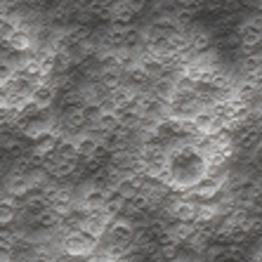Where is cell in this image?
Returning <instances> with one entry per match:
<instances>
[{"label":"cell","instance_id":"obj_1","mask_svg":"<svg viewBox=\"0 0 262 262\" xmlns=\"http://www.w3.org/2000/svg\"><path fill=\"white\" fill-rule=\"evenodd\" d=\"M97 246H99V241L95 236H90L88 232H71L61 241L64 255L76 257V260H90V255L97 253Z\"/></svg>","mask_w":262,"mask_h":262},{"label":"cell","instance_id":"obj_2","mask_svg":"<svg viewBox=\"0 0 262 262\" xmlns=\"http://www.w3.org/2000/svg\"><path fill=\"white\" fill-rule=\"evenodd\" d=\"M222 187H225V177L222 175H206L191 187V191H194V196L203 199V203H206V201H213L215 196L222 191Z\"/></svg>","mask_w":262,"mask_h":262},{"label":"cell","instance_id":"obj_3","mask_svg":"<svg viewBox=\"0 0 262 262\" xmlns=\"http://www.w3.org/2000/svg\"><path fill=\"white\" fill-rule=\"evenodd\" d=\"M29 102L31 104H36L40 111H48L52 104L57 102V92H55V88L50 85L48 80L45 83H40V85H36V90L31 92V97H29Z\"/></svg>","mask_w":262,"mask_h":262},{"label":"cell","instance_id":"obj_4","mask_svg":"<svg viewBox=\"0 0 262 262\" xmlns=\"http://www.w3.org/2000/svg\"><path fill=\"white\" fill-rule=\"evenodd\" d=\"M104 203H106V191L97 189V187H88L83 194V210L97 213V210H104Z\"/></svg>","mask_w":262,"mask_h":262},{"label":"cell","instance_id":"obj_5","mask_svg":"<svg viewBox=\"0 0 262 262\" xmlns=\"http://www.w3.org/2000/svg\"><path fill=\"white\" fill-rule=\"evenodd\" d=\"M121 128V121H118V114H114V111H102V116L97 118V123L92 125V130L99 135H114L116 130Z\"/></svg>","mask_w":262,"mask_h":262},{"label":"cell","instance_id":"obj_6","mask_svg":"<svg viewBox=\"0 0 262 262\" xmlns=\"http://www.w3.org/2000/svg\"><path fill=\"white\" fill-rule=\"evenodd\" d=\"M57 137L52 133H43L38 140H33V149H31V154L33 156H38V159H48L50 154L55 151V146H57Z\"/></svg>","mask_w":262,"mask_h":262},{"label":"cell","instance_id":"obj_7","mask_svg":"<svg viewBox=\"0 0 262 262\" xmlns=\"http://www.w3.org/2000/svg\"><path fill=\"white\" fill-rule=\"evenodd\" d=\"M85 116H83V106H71V109L64 111V128L69 133H80L85 130Z\"/></svg>","mask_w":262,"mask_h":262},{"label":"cell","instance_id":"obj_8","mask_svg":"<svg viewBox=\"0 0 262 262\" xmlns=\"http://www.w3.org/2000/svg\"><path fill=\"white\" fill-rule=\"evenodd\" d=\"M236 33L241 38V48H257V45H262V31L253 29V26L241 24L236 29Z\"/></svg>","mask_w":262,"mask_h":262},{"label":"cell","instance_id":"obj_9","mask_svg":"<svg viewBox=\"0 0 262 262\" xmlns=\"http://www.w3.org/2000/svg\"><path fill=\"white\" fill-rule=\"evenodd\" d=\"M21 146V142H19V137L14 133H3L0 135V151H14V149H19Z\"/></svg>","mask_w":262,"mask_h":262},{"label":"cell","instance_id":"obj_10","mask_svg":"<svg viewBox=\"0 0 262 262\" xmlns=\"http://www.w3.org/2000/svg\"><path fill=\"white\" fill-rule=\"evenodd\" d=\"M102 106H99V104H85V106H83V116H85V123L88 125H95V123H97V118L102 116Z\"/></svg>","mask_w":262,"mask_h":262},{"label":"cell","instance_id":"obj_11","mask_svg":"<svg viewBox=\"0 0 262 262\" xmlns=\"http://www.w3.org/2000/svg\"><path fill=\"white\" fill-rule=\"evenodd\" d=\"M248 213L262 215V191L260 189H255L253 191V196L248 199Z\"/></svg>","mask_w":262,"mask_h":262},{"label":"cell","instance_id":"obj_12","mask_svg":"<svg viewBox=\"0 0 262 262\" xmlns=\"http://www.w3.org/2000/svg\"><path fill=\"white\" fill-rule=\"evenodd\" d=\"M0 262H14V248L12 246H0Z\"/></svg>","mask_w":262,"mask_h":262},{"label":"cell","instance_id":"obj_13","mask_svg":"<svg viewBox=\"0 0 262 262\" xmlns=\"http://www.w3.org/2000/svg\"><path fill=\"white\" fill-rule=\"evenodd\" d=\"M253 257H255V262H262V248L255 250V255H253Z\"/></svg>","mask_w":262,"mask_h":262}]
</instances>
